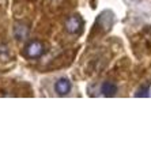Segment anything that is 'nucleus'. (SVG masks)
Returning a JSON list of instances; mask_svg holds the SVG:
<instances>
[{
  "label": "nucleus",
  "mask_w": 151,
  "mask_h": 151,
  "mask_svg": "<svg viewBox=\"0 0 151 151\" xmlns=\"http://www.w3.org/2000/svg\"><path fill=\"white\" fill-rule=\"evenodd\" d=\"M45 53V45L41 41H32L26 45L23 55L27 59H38Z\"/></svg>",
  "instance_id": "obj_1"
},
{
  "label": "nucleus",
  "mask_w": 151,
  "mask_h": 151,
  "mask_svg": "<svg viewBox=\"0 0 151 151\" xmlns=\"http://www.w3.org/2000/svg\"><path fill=\"white\" fill-rule=\"evenodd\" d=\"M82 27H83V19H82L81 15H72L65 22V30L68 33H71V34L81 33Z\"/></svg>",
  "instance_id": "obj_2"
},
{
  "label": "nucleus",
  "mask_w": 151,
  "mask_h": 151,
  "mask_svg": "<svg viewBox=\"0 0 151 151\" xmlns=\"http://www.w3.org/2000/svg\"><path fill=\"white\" fill-rule=\"evenodd\" d=\"M55 91H56L59 95H61V97L67 95L68 93L71 91L70 79H67V78H60L59 81L55 83Z\"/></svg>",
  "instance_id": "obj_3"
},
{
  "label": "nucleus",
  "mask_w": 151,
  "mask_h": 151,
  "mask_svg": "<svg viewBox=\"0 0 151 151\" xmlns=\"http://www.w3.org/2000/svg\"><path fill=\"white\" fill-rule=\"evenodd\" d=\"M101 91L105 97H113L117 93V86L112 82H104L101 86Z\"/></svg>",
  "instance_id": "obj_4"
},
{
  "label": "nucleus",
  "mask_w": 151,
  "mask_h": 151,
  "mask_svg": "<svg viewBox=\"0 0 151 151\" xmlns=\"http://www.w3.org/2000/svg\"><path fill=\"white\" fill-rule=\"evenodd\" d=\"M14 34L18 40H25L29 35V29L23 25H17L14 29Z\"/></svg>",
  "instance_id": "obj_5"
},
{
  "label": "nucleus",
  "mask_w": 151,
  "mask_h": 151,
  "mask_svg": "<svg viewBox=\"0 0 151 151\" xmlns=\"http://www.w3.org/2000/svg\"><path fill=\"white\" fill-rule=\"evenodd\" d=\"M147 95H148V86L143 87L142 90H139V91L136 93V97H147Z\"/></svg>",
  "instance_id": "obj_6"
}]
</instances>
